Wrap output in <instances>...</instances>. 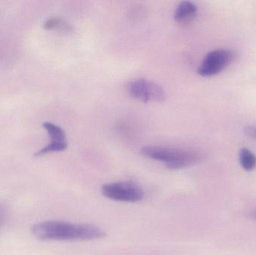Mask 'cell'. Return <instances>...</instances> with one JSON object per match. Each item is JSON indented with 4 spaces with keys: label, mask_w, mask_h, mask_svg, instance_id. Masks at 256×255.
Here are the masks:
<instances>
[{
    "label": "cell",
    "mask_w": 256,
    "mask_h": 255,
    "mask_svg": "<svg viewBox=\"0 0 256 255\" xmlns=\"http://www.w3.org/2000/svg\"><path fill=\"white\" fill-rule=\"evenodd\" d=\"M67 141H51L48 145L44 147L42 149L34 154V157H42V156L46 155V154H50V153L61 152L67 149Z\"/></svg>",
    "instance_id": "cell-9"
},
{
    "label": "cell",
    "mask_w": 256,
    "mask_h": 255,
    "mask_svg": "<svg viewBox=\"0 0 256 255\" xmlns=\"http://www.w3.org/2000/svg\"><path fill=\"white\" fill-rule=\"evenodd\" d=\"M239 162L240 166L248 172L256 169V156L248 148H243L239 152Z\"/></svg>",
    "instance_id": "cell-7"
},
{
    "label": "cell",
    "mask_w": 256,
    "mask_h": 255,
    "mask_svg": "<svg viewBox=\"0 0 256 255\" xmlns=\"http://www.w3.org/2000/svg\"><path fill=\"white\" fill-rule=\"evenodd\" d=\"M42 126L46 130V131L48 132L50 137L51 138V140L62 141V142L67 141L66 133H64V130L61 127L51 122L43 123Z\"/></svg>",
    "instance_id": "cell-10"
},
{
    "label": "cell",
    "mask_w": 256,
    "mask_h": 255,
    "mask_svg": "<svg viewBox=\"0 0 256 255\" xmlns=\"http://www.w3.org/2000/svg\"><path fill=\"white\" fill-rule=\"evenodd\" d=\"M32 233L40 241H96L106 236L104 231L93 224H74L62 221H45L34 224Z\"/></svg>",
    "instance_id": "cell-1"
},
{
    "label": "cell",
    "mask_w": 256,
    "mask_h": 255,
    "mask_svg": "<svg viewBox=\"0 0 256 255\" xmlns=\"http://www.w3.org/2000/svg\"><path fill=\"white\" fill-rule=\"evenodd\" d=\"M44 28L46 30H56L63 33L72 31V27L62 18L58 16H54L48 19L44 24Z\"/></svg>",
    "instance_id": "cell-8"
},
{
    "label": "cell",
    "mask_w": 256,
    "mask_h": 255,
    "mask_svg": "<svg viewBox=\"0 0 256 255\" xmlns=\"http://www.w3.org/2000/svg\"><path fill=\"white\" fill-rule=\"evenodd\" d=\"M236 58V53L231 49H218L210 51L204 57L198 69L202 76H212L226 68Z\"/></svg>",
    "instance_id": "cell-4"
},
{
    "label": "cell",
    "mask_w": 256,
    "mask_h": 255,
    "mask_svg": "<svg viewBox=\"0 0 256 255\" xmlns=\"http://www.w3.org/2000/svg\"><path fill=\"white\" fill-rule=\"evenodd\" d=\"M244 133L248 137L256 140V127L255 126H248L245 127Z\"/></svg>",
    "instance_id": "cell-12"
},
{
    "label": "cell",
    "mask_w": 256,
    "mask_h": 255,
    "mask_svg": "<svg viewBox=\"0 0 256 255\" xmlns=\"http://www.w3.org/2000/svg\"><path fill=\"white\" fill-rule=\"evenodd\" d=\"M198 8L192 1H180L174 13V19L178 22H186L196 16Z\"/></svg>",
    "instance_id": "cell-6"
},
{
    "label": "cell",
    "mask_w": 256,
    "mask_h": 255,
    "mask_svg": "<svg viewBox=\"0 0 256 255\" xmlns=\"http://www.w3.org/2000/svg\"><path fill=\"white\" fill-rule=\"evenodd\" d=\"M8 215V210L7 207L0 203V228L4 224Z\"/></svg>",
    "instance_id": "cell-11"
},
{
    "label": "cell",
    "mask_w": 256,
    "mask_h": 255,
    "mask_svg": "<svg viewBox=\"0 0 256 255\" xmlns=\"http://www.w3.org/2000/svg\"><path fill=\"white\" fill-rule=\"evenodd\" d=\"M141 154L150 160L165 163L166 166L171 170L184 169L202 160V155L198 151L155 145L142 148Z\"/></svg>",
    "instance_id": "cell-2"
},
{
    "label": "cell",
    "mask_w": 256,
    "mask_h": 255,
    "mask_svg": "<svg viewBox=\"0 0 256 255\" xmlns=\"http://www.w3.org/2000/svg\"><path fill=\"white\" fill-rule=\"evenodd\" d=\"M249 217L252 219V220H256V209L250 213Z\"/></svg>",
    "instance_id": "cell-13"
},
{
    "label": "cell",
    "mask_w": 256,
    "mask_h": 255,
    "mask_svg": "<svg viewBox=\"0 0 256 255\" xmlns=\"http://www.w3.org/2000/svg\"><path fill=\"white\" fill-rule=\"evenodd\" d=\"M102 193L104 197L116 202L134 203L144 198L142 189L135 183L130 181H118L104 184Z\"/></svg>",
    "instance_id": "cell-3"
},
{
    "label": "cell",
    "mask_w": 256,
    "mask_h": 255,
    "mask_svg": "<svg viewBox=\"0 0 256 255\" xmlns=\"http://www.w3.org/2000/svg\"><path fill=\"white\" fill-rule=\"evenodd\" d=\"M128 92L131 97L143 103L162 102L166 98L165 91L159 84L146 79H136L130 82Z\"/></svg>",
    "instance_id": "cell-5"
}]
</instances>
